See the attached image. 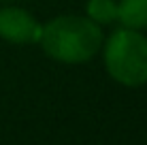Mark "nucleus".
I'll use <instances>...</instances> for the list:
<instances>
[{"label":"nucleus","instance_id":"f257e3e1","mask_svg":"<svg viewBox=\"0 0 147 145\" xmlns=\"http://www.w3.org/2000/svg\"><path fill=\"white\" fill-rule=\"evenodd\" d=\"M102 26L85 15H58L43 24L38 45L60 64H85L102 49Z\"/></svg>","mask_w":147,"mask_h":145},{"label":"nucleus","instance_id":"f03ea898","mask_svg":"<svg viewBox=\"0 0 147 145\" xmlns=\"http://www.w3.org/2000/svg\"><path fill=\"white\" fill-rule=\"evenodd\" d=\"M105 71L124 88L147 83V36L139 30L117 28L102 43Z\"/></svg>","mask_w":147,"mask_h":145},{"label":"nucleus","instance_id":"39448f33","mask_svg":"<svg viewBox=\"0 0 147 145\" xmlns=\"http://www.w3.org/2000/svg\"><path fill=\"white\" fill-rule=\"evenodd\" d=\"M85 17H90L98 26H109L117 22V0H88Z\"/></svg>","mask_w":147,"mask_h":145},{"label":"nucleus","instance_id":"7ed1b4c3","mask_svg":"<svg viewBox=\"0 0 147 145\" xmlns=\"http://www.w3.org/2000/svg\"><path fill=\"white\" fill-rule=\"evenodd\" d=\"M43 24L30 11L22 7L0 9V38L13 45H34L38 43Z\"/></svg>","mask_w":147,"mask_h":145},{"label":"nucleus","instance_id":"20e7f679","mask_svg":"<svg viewBox=\"0 0 147 145\" xmlns=\"http://www.w3.org/2000/svg\"><path fill=\"white\" fill-rule=\"evenodd\" d=\"M117 22L121 28L147 30V0H119L117 2Z\"/></svg>","mask_w":147,"mask_h":145}]
</instances>
